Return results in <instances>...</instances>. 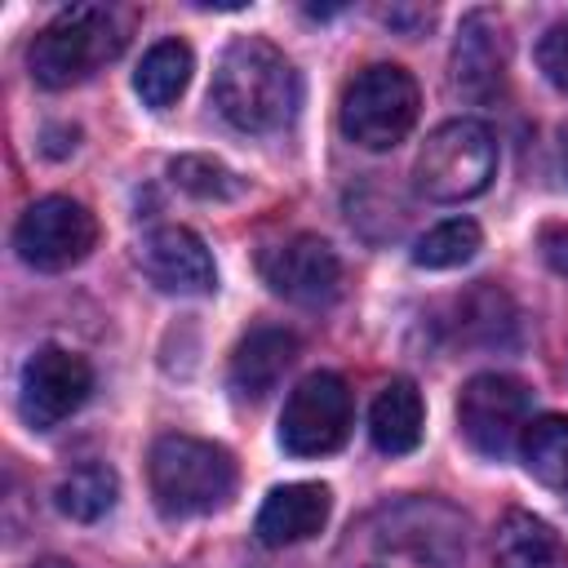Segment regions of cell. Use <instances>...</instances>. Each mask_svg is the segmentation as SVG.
<instances>
[{
	"instance_id": "9",
	"label": "cell",
	"mask_w": 568,
	"mask_h": 568,
	"mask_svg": "<svg viewBox=\"0 0 568 568\" xmlns=\"http://www.w3.org/2000/svg\"><path fill=\"white\" fill-rule=\"evenodd\" d=\"M98 244V217L71 195H44L27 204L13 226V248L36 271H71Z\"/></svg>"
},
{
	"instance_id": "13",
	"label": "cell",
	"mask_w": 568,
	"mask_h": 568,
	"mask_svg": "<svg viewBox=\"0 0 568 568\" xmlns=\"http://www.w3.org/2000/svg\"><path fill=\"white\" fill-rule=\"evenodd\" d=\"M506 80V27L493 9H475L457 27L453 84L466 98H493Z\"/></svg>"
},
{
	"instance_id": "20",
	"label": "cell",
	"mask_w": 568,
	"mask_h": 568,
	"mask_svg": "<svg viewBox=\"0 0 568 568\" xmlns=\"http://www.w3.org/2000/svg\"><path fill=\"white\" fill-rule=\"evenodd\" d=\"M115 497H120V479H115V470H111L106 462L75 466V470L62 475L58 488H53L58 510H62L67 519H75V524H93V519H102V515L115 506Z\"/></svg>"
},
{
	"instance_id": "1",
	"label": "cell",
	"mask_w": 568,
	"mask_h": 568,
	"mask_svg": "<svg viewBox=\"0 0 568 568\" xmlns=\"http://www.w3.org/2000/svg\"><path fill=\"white\" fill-rule=\"evenodd\" d=\"M466 515L444 497H390L337 541L333 568H462Z\"/></svg>"
},
{
	"instance_id": "21",
	"label": "cell",
	"mask_w": 568,
	"mask_h": 568,
	"mask_svg": "<svg viewBox=\"0 0 568 568\" xmlns=\"http://www.w3.org/2000/svg\"><path fill=\"white\" fill-rule=\"evenodd\" d=\"M479 244H484L479 222H470V217H448V222L430 226V231L417 240L413 262L426 266V271H448V266L470 262V257L479 253Z\"/></svg>"
},
{
	"instance_id": "15",
	"label": "cell",
	"mask_w": 568,
	"mask_h": 568,
	"mask_svg": "<svg viewBox=\"0 0 568 568\" xmlns=\"http://www.w3.org/2000/svg\"><path fill=\"white\" fill-rule=\"evenodd\" d=\"M293 359H297V337L288 328L262 324V328L244 333L231 355V390L240 399H266Z\"/></svg>"
},
{
	"instance_id": "25",
	"label": "cell",
	"mask_w": 568,
	"mask_h": 568,
	"mask_svg": "<svg viewBox=\"0 0 568 568\" xmlns=\"http://www.w3.org/2000/svg\"><path fill=\"white\" fill-rule=\"evenodd\" d=\"M559 155H564V173H568V129H564V138H559Z\"/></svg>"
},
{
	"instance_id": "24",
	"label": "cell",
	"mask_w": 568,
	"mask_h": 568,
	"mask_svg": "<svg viewBox=\"0 0 568 568\" xmlns=\"http://www.w3.org/2000/svg\"><path fill=\"white\" fill-rule=\"evenodd\" d=\"M537 244H541V257H546V262H550L559 275H568V226H564V222L541 226Z\"/></svg>"
},
{
	"instance_id": "8",
	"label": "cell",
	"mask_w": 568,
	"mask_h": 568,
	"mask_svg": "<svg viewBox=\"0 0 568 568\" xmlns=\"http://www.w3.org/2000/svg\"><path fill=\"white\" fill-rule=\"evenodd\" d=\"M355 399L351 386L337 373H311L302 377L280 413V444L293 457H324L337 453L351 435Z\"/></svg>"
},
{
	"instance_id": "17",
	"label": "cell",
	"mask_w": 568,
	"mask_h": 568,
	"mask_svg": "<svg viewBox=\"0 0 568 568\" xmlns=\"http://www.w3.org/2000/svg\"><path fill=\"white\" fill-rule=\"evenodd\" d=\"M493 568H568V546L546 519L510 510L493 537Z\"/></svg>"
},
{
	"instance_id": "18",
	"label": "cell",
	"mask_w": 568,
	"mask_h": 568,
	"mask_svg": "<svg viewBox=\"0 0 568 568\" xmlns=\"http://www.w3.org/2000/svg\"><path fill=\"white\" fill-rule=\"evenodd\" d=\"M191 67H195V58H191V49H186L182 40H160V44H151L146 58L138 62L133 89H138V98H142L146 106L164 111V106H173V102L182 98V89H186V80H191Z\"/></svg>"
},
{
	"instance_id": "11",
	"label": "cell",
	"mask_w": 568,
	"mask_h": 568,
	"mask_svg": "<svg viewBox=\"0 0 568 568\" xmlns=\"http://www.w3.org/2000/svg\"><path fill=\"white\" fill-rule=\"evenodd\" d=\"M257 271L271 284V293L297 302V306H328L342 288V262L328 240L320 235H288L257 253Z\"/></svg>"
},
{
	"instance_id": "3",
	"label": "cell",
	"mask_w": 568,
	"mask_h": 568,
	"mask_svg": "<svg viewBox=\"0 0 568 568\" xmlns=\"http://www.w3.org/2000/svg\"><path fill=\"white\" fill-rule=\"evenodd\" d=\"M129 31H133V9L71 4L36 31L27 49L31 80L40 89H71L89 80L98 67H106L111 58H120V49L129 44Z\"/></svg>"
},
{
	"instance_id": "22",
	"label": "cell",
	"mask_w": 568,
	"mask_h": 568,
	"mask_svg": "<svg viewBox=\"0 0 568 568\" xmlns=\"http://www.w3.org/2000/svg\"><path fill=\"white\" fill-rule=\"evenodd\" d=\"M169 178L195 200H235V195H244V178L235 169H226L222 160H213V155H178V160H169Z\"/></svg>"
},
{
	"instance_id": "14",
	"label": "cell",
	"mask_w": 568,
	"mask_h": 568,
	"mask_svg": "<svg viewBox=\"0 0 568 568\" xmlns=\"http://www.w3.org/2000/svg\"><path fill=\"white\" fill-rule=\"evenodd\" d=\"M328 510H333V493L324 484H280L266 493V501L253 519V532L271 550L297 546L328 524Z\"/></svg>"
},
{
	"instance_id": "26",
	"label": "cell",
	"mask_w": 568,
	"mask_h": 568,
	"mask_svg": "<svg viewBox=\"0 0 568 568\" xmlns=\"http://www.w3.org/2000/svg\"><path fill=\"white\" fill-rule=\"evenodd\" d=\"M36 568H71V564H67V559H40Z\"/></svg>"
},
{
	"instance_id": "4",
	"label": "cell",
	"mask_w": 568,
	"mask_h": 568,
	"mask_svg": "<svg viewBox=\"0 0 568 568\" xmlns=\"http://www.w3.org/2000/svg\"><path fill=\"white\" fill-rule=\"evenodd\" d=\"M146 479L151 497L169 519H191V515H213L235 497V457L195 435H160L146 457Z\"/></svg>"
},
{
	"instance_id": "2",
	"label": "cell",
	"mask_w": 568,
	"mask_h": 568,
	"mask_svg": "<svg viewBox=\"0 0 568 568\" xmlns=\"http://www.w3.org/2000/svg\"><path fill=\"white\" fill-rule=\"evenodd\" d=\"M302 98L293 62L262 36H240L213 67V106L244 133H275L293 120Z\"/></svg>"
},
{
	"instance_id": "7",
	"label": "cell",
	"mask_w": 568,
	"mask_h": 568,
	"mask_svg": "<svg viewBox=\"0 0 568 568\" xmlns=\"http://www.w3.org/2000/svg\"><path fill=\"white\" fill-rule=\"evenodd\" d=\"M528 408H532V395L519 377L475 373L457 395V430L479 457L501 462L524 439Z\"/></svg>"
},
{
	"instance_id": "10",
	"label": "cell",
	"mask_w": 568,
	"mask_h": 568,
	"mask_svg": "<svg viewBox=\"0 0 568 568\" xmlns=\"http://www.w3.org/2000/svg\"><path fill=\"white\" fill-rule=\"evenodd\" d=\"M93 390V368L67 346H40L18 377V413L31 430H53Z\"/></svg>"
},
{
	"instance_id": "5",
	"label": "cell",
	"mask_w": 568,
	"mask_h": 568,
	"mask_svg": "<svg viewBox=\"0 0 568 568\" xmlns=\"http://www.w3.org/2000/svg\"><path fill=\"white\" fill-rule=\"evenodd\" d=\"M417 111H422L417 80L395 62H373V67L355 71L351 84L342 89L337 120L355 146L390 151L408 138V129L417 124Z\"/></svg>"
},
{
	"instance_id": "16",
	"label": "cell",
	"mask_w": 568,
	"mask_h": 568,
	"mask_svg": "<svg viewBox=\"0 0 568 568\" xmlns=\"http://www.w3.org/2000/svg\"><path fill=\"white\" fill-rule=\"evenodd\" d=\"M422 422H426V408L413 377H390L368 408V435L377 453H390V457L413 453L422 444Z\"/></svg>"
},
{
	"instance_id": "23",
	"label": "cell",
	"mask_w": 568,
	"mask_h": 568,
	"mask_svg": "<svg viewBox=\"0 0 568 568\" xmlns=\"http://www.w3.org/2000/svg\"><path fill=\"white\" fill-rule=\"evenodd\" d=\"M537 67H541V75L559 93H568V18H559V22H550L541 31V40H537Z\"/></svg>"
},
{
	"instance_id": "19",
	"label": "cell",
	"mask_w": 568,
	"mask_h": 568,
	"mask_svg": "<svg viewBox=\"0 0 568 568\" xmlns=\"http://www.w3.org/2000/svg\"><path fill=\"white\" fill-rule=\"evenodd\" d=\"M524 470L546 488H568V413H541L519 439Z\"/></svg>"
},
{
	"instance_id": "12",
	"label": "cell",
	"mask_w": 568,
	"mask_h": 568,
	"mask_svg": "<svg viewBox=\"0 0 568 568\" xmlns=\"http://www.w3.org/2000/svg\"><path fill=\"white\" fill-rule=\"evenodd\" d=\"M138 271L160 288V293H213L217 288V266L213 253L204 248V240L191 226L164 222L142 231L138 248H133Z\"/></svg>"
},
{
	"instance_id": "6",
	"label": "cell",
	"mask_w": 568,
	"mask_h": 568,
	"mask_svg": "<svg viewBox=\"0 0 568 568\" xmlns=\"http://www.w3.org/2000/svg\"><path fill=\"white\" fill-rule=\"evenodd\" d=\"M493 173H497V142L479 120L439 124L413 160V186L435 204L475 200L479 191H488Z\"/></svg>"
}]
</instances>
